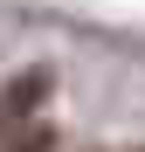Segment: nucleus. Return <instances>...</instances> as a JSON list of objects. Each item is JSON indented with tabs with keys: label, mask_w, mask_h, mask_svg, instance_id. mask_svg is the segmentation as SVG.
<instances>
[{
	"label": "nucleus",
	"mask_w": 145,
	"mask_h": 152,
	"mask_svg": "<svg viewBox=\"0 0 145 152\" xmlns=\"http://www.w3.org/2000/svg\"><path fill=\"white\" fill-rule=\"evenodd\" d=\"M48 83H55L48 69H21V76H7V83H0V145H7L14 132H28V118L42 111Z\"/></svg>",
	"instance_id": "1"
},
{
	"label": "nucleus",
	"mask_w": 145,
	"mask_h": 152,
	"mask_svg": "<svg viewBox=\"0 0 145 152\" xmlns=\"http://www.w3.org/2000/svg\"><path fill=\"white\" fill-rule=\"evenodd\" d=\"M7 152H48V132H42V124H28V132L7 138Z\"/></svg>",
	"instance_id": "2"
}]
</instances>
